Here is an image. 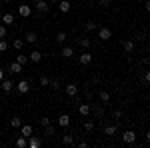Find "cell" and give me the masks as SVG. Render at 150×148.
<instances>
[{
	"label": "cell",
	"instance_id": "obj_1",
	"mask_svg": "<svg viewBox=\"0 0 150 148\" xmlns=\"http://www.w3.org/2000/svg\"><path fill=\"white\" fill-rule=\"evenodd\" d=\"M122 142H124V144H134V142H136V132H132V130L122 132Z\"/></svg>",
	"mask_w": 150,
	"mask_h": 148
},
{
	"label": "cell",
	"instance_id": "obj_2",
	"mask_svg": "<svg viewBox=\"0 0 150 148\" xmlns=\"http://www.w3.org/2000/svg\"><path fill=\"white\" fill-rule=\"evenodd\" d=\"M14 86H16V90L20 92V94H26V92L30 90V82H28V80H20V82L14 84Z\"/></svg>",
	"mask_w": 150,
	"mask_h": 148
},
{
	"label": "cell",
	"instance_id": "obj_3",
	"mask_svg": "<svg viewBox=\"0 0 150 148\" xmlns=\"http://www.w3.org/2000/svg\"><path fill=\"white\" fill-rule=\"evenodd\" d=\"M18 14H20L22 18H28V16L32 14V8H30L28 4H20V6H18Z\"/></svg>",
	"mask_w": 150,
	"mask_h": 148
},
{
	"label": "cell",
	"instance_id": "obj_4",
	"mask_svg": "<svg viewBox=\"0 0 150 148\" xmlns=\"http://www.w3.org/2000/svg\"><path fill=\"white\" fill-rule=\"evenodd\" d=\"M40 144H42V140L38 136H34V134L28 136V148H40Z\"/></svg>",
	"mask_w": 150,
	"mask_h": 148
},
{
	"label": "cell",
	"instance_id": "obj_5",
	"mask_svg": "<svg viewBox=\"0 0 150 148\" xmlns=\"http://www.w3.org/2000/svg\"><path fill=\"white\" fill-rule=\"evenodd\" d=\"M98 36H100V40H110V38H112V32H110V28L104 26V28L98 30Z\"/></svg>",
	"mask_w": 150,
	"mask_h": 148
},
{
	"label": "cell",
	"instance_id": "obj_6",
	"mask_svg": "<svg viewBox=\"0 0 150 148\" xmlns=\"http://www.w3.org/2000/svg\"><path fill=\"white\" fill-rule=\"evenodd\" d=\"M0 88H2V90L4 92H10L12 88H14V82H12V80H0Z\"/></svg>",
	"mask_w": 150,
	"mask_h": 148
},
{
	"label": "cell",
	"instance_id": "obj_7",
	"mask_svg": "<svg viewBox=\"0 0 150 148\" xmlns=\"http://www.w3.org/2000/svg\"><path fill=\"white\" fill-rule=\"evenodd\" d=\"M36 10L40 12V14H46V12L50 10V6H48V2H44V0H40V2H36Z\"/></svg>",
	"mask_w": 150,
	"mask_h": 148
},
{
	"label": "cell",
	"instance_id": "obj_8",
	"mask_svg": "<svg viewBox=\"0 0 150 148\" xmlns=\"http://www.w3.org/2000/svg\"><path fill=\"white\" fill-rule=\"evenodd\" d=\"M68 124H70V116H68V114H60V116H58V126L66 128Z\"/></svg>",
	"mask_w": 150,
	"mask_h": 148
},
{
	"label": "cell",
	"instance_id": "obj_9",
	"mask_svg": "<svg viewBox=\"0 0 150 148\" xmlns=\"http://www.w3.org/2000/svg\"><path fill=\"white\" fill-rule=\"evenodd\" d=\"M58 8H60V12H70L72 4H70L68 0H58Z\"/></svg>",
	"mask_w": 150,
	"mask_h": 148
},
{
	"label": "cell",
	"instance_id": "obj_10",
	"mask_svg": "<svg viewBox=\"0 0 150 148\" xmlns=\"http://www.w3.org/2000/svg\"><path fill=\"white\" fill-rule=\"evenodd\" d=\"M78 60H80V64L86 66V64H90V62H92V54H90V52H84V54H80Z\"/></svg>",
	"mask_w": 150,
	"mask_h": 148
},
{
	"label": "cell",
	"instance_id": "obj_11",
	"mask_svg": "<svg viewBox=\"0 0 150 148\" xmlns=\"http://www.w3.org/2000/svg\"><path fill=\"white\" fill-rule=\"evenodd\" d=\"M90 110H92V108H90V104H88V102H84V104H80V106H78V112H80L82 116H88V114H90Z\"/></svg>",
	"mask_w": 150,
	"mask_h": 148
},
{
	"label": "cell",
	"instance_id": "obj_12",
	"mask_svg": "<svg viewBox=\"0 0 150 148\" xmlns=\"http://www.w3.org/2000/svg\"><path fill=\"white\" fill-rule=\"evenodd\" d=\"M12 22H14V14H10V12L8 14H2V24L4 26H10Z\"/></svg>",
	"mask_w": 150,
	"mask_h": 148
},
{
	"label": "cell",
	"instance_id": "obj_13",
	"mask_svg": "<svg viewBox=\"0 0 150 148\" xmlns=\"http://www.w3.org/2000/svg\"><path fill=\"white\" fill-rule=\"evenodd\" d=\"M60 54H62L64 58H72V56H74V48H72V46H64Z\"/></svg>",
	"mask_w": 150,
	"mask_h": 148
},
{
	"label": "cell",
	"instance_id": "obj_14",
	"mask_svg": "<svg viewBox=\"0 0 150 148\" xmlns=\"http://www.w3.org/2000/svg\"><path fill=\"white\" fill-rule=\"evenodd\" d=\"M20 134L28 138L30 134H32V126H30V124H22V126H20Z\"/></svg>",
	"mask_w": 150,
	"mask_h": 148
},
{
	"label": "cell",
	"instance_id": "obj_15",
	"mask_svg": "<svg viewBox=\"0 0 150 148\" xmlns=\"http://www.w3.org/2000/svg\"><path fill=\"white\" fill-rule=\"evenodd\" d=\"M64 90H66V94H68V96H76L78 86H76V84H66V88H64Z\"/></svg>",
	"mask_w": 150,
	"mask_h": 148
},
{
	"label": "cell",
	"instance_id": "obj_16",
	"mask_svg": "<svg viewBox=\"0 0 150 148\" xmlns=\"http://www.w3.org/2000/svg\"><path fill=\"white\" fill-rule=\"evenodd\" d=\"M28 58H30L32 62H40V60H42V52H38V50H32Z\"/></svg>",
	"mask_w": 150,
	"mask_h": 148
},
{
	"label": "cell",
	"instance_id": "obj_17",
	"mask_svg": "<svg viewBox=\"0 0 150 148\" xmlns=\"http://www.w3.org/2000/svg\"><path fill=\"white\" fill-rule=\"evenodd\" d=\"M10 72H12V74H20V72H22V64L12 62V64H10Z\"/></svg>",
	"mask_w": 150,
	"mask_h": 148
},
{
	"label": "cell",
	"instance_id": "obj_18",
	"mask_svg": "<svg viewBox=\"0 0 150 148\" xmlns=\"http://www.w3.org/2000/svg\"><path fill=\"white\" fill-rule=\"evenodd\" d=\"M116 132H118L116 126H104V134H106V136H114Z\"/></svg>",
	"mask_w": 150,
	"mask_h": 148
},
{
	"label": "cell",
	"instance_id": "obj_19",
	"mask_svg": "<svg viewBox=\"0 0 150 148\" xmlns=\"http://www.w3.org/2000/svg\"><path fill=\"white\" fill-rule=\"evenodd\" d=\"M16 146H18V148H26V146H28V138L20 134V138L16 140Z\"/></svg>",
	"mask_w": 150,
	"mask_h": 148
},
{
	"label": "cell",
	"instance_id": "obj_20",
	"mask_svg": "<svg viewBox=\"0 0 150 148\" xmlns=\"http://www.w3.org/2000/svg\"><path fill=\"white\" fill-rule=\"evenodd\" d=\"M122 48H124L126 52H132V50H134V42H132V40H124V42H122Z\"/></svg>",
	"mask_w": 150,
	"mask_h": 148
},
{
	"label": "cell",
	"instance_id": "obj_21",
	"mask_svg": "<svg viewBox=\"0 0 150 148\" xmlns=\"http://www.w3.org/2000/svg\"><path fill=\"white\" fill-rule=\"evenodd\" d=\"M36 40H38V36H36L34 32H28V34H26V42H28V44H36Z\"/></svg>",
	"mask_w": 150,
	"mask_h": 148
},
{
	"label": "cell",
	"instance_id": "obj_22",
	"mask_svg": "<svg viewBox=\"0 0 150 148\" xmlns=\"http://www.w3.org/2000/svg\"><path fill=\"white\" fill-rule=\"evenodd\" d=\"M10 126L12 128H20V126H22V120H20L18 116H14V118H10Z\"/></svg>",
	"mask_w": 150,
	"mask_h": 148
},
{
	"label": "cell",
	"instance_id": "obj_23",
	"mask_svg": "<svg viewBox=\"0 0 150 148\" xmlns=\"http://www.w3.org/2000/svg\"><path fill=\"white\" fill-rule=\"evenodd\" d=\"M100 100H102L104 104H108L110 102V94H108L106 90H100Z\"/></svg>",
	"mask_w": 150,
	"mask_h": 148
},
{
	"label": "cell",
	"instance_id": "obj_24",
	"mask_svg": "<svg viewBox=\"0 0 150 148\" xmlns=\"http://www.w3.org/2000/svg\"><path fill=\"white\" fill-rule=\"evenodd\" d=\"M62 142H64V144H74V136H72V134H64V136H62Z\"/></svg>",
	"mask_w": 150,
	"mask_h": 148
},
{
	"label": "cell",
	"instance_id": "obj_25",
	"mask_svg": "<svg viewBox=\"0 0 150 148\" xmlns=\"http://www.w3.org/2000/svg\"><path fill=\"white\" fill-rule=\"evenodd\" d=\"M16 62H18V64H26V62H28V56H26V54H18V56H16Z\"/></svg>",
	"mask_w": 150,
	"mask_h": 148
},
{
	"label": "cell",
	"instance_id": "obj_26",
	"mask_svg": "<svg viewBox=\"0 0 150 148\" xmlns=\"http://www.w3.org/2000/svg\"><path fill=\"white\" fill-rule=\"evenodd\" d=\"M64 40H66V32H58L56 34V42L58 44H64Z\"/></svg>",
	"mask_w": 150,
	"mask_h": 148
},
{
	"label": "cell",
	"instance_id": "obj_27",
	"mask_svg": "<svg viewBox=\"0 0 150 148\" xmlns=\"http://www.w3.org/2000/svg\"><path fill=\"white\" fill-rule=\"evenodd\" d=\"M12 46H14L16 50H20V48H22V46H24V40H22V38H16V40L12 42Z\"/></svg>",
	"mask_w": 150,
	"mask_h": 148
},
{
	"label": "cell",
	"instance_id": "obj_28",
	"mask_svg": "<svg viewBox=\"0 0 150 148\" xmlns=\"http://www.w3.org/2000/svg\"><path fill=\"white\" fill-rule=\"evenodd\" d=\"M44 134H46V136H52V134H54V126L46 124V126H44Z\"/></svg>",
	"mask_w": 150,
	"mask_h": 148
},
{
	"label": "cell",
	"instance_id": "obj_29",
	"mask_svg": "<svg viewBox=\"0 0 150 148\" xmlns=\"http://www.w3.org/2000/svg\"><path fill=\"white\" fill-rule=\"evenodd\" d=\"M78 44L84 46V48H90V38H80V40H78Z\"/></svg>",
	"mask_w": 150,
	"mask_h": 148
},
{
	"label": "cell",
	"instance_id": "obj_30",
	"mask_svg": "<svg viewBox=\"0 0 150 148\" xmlns=\"http://www.w3.org/2000/svg\"><path fill=\"white\" fill-rule=\"evenodd\" d=\"M6 50H8V42L4 38H0V52H6Z\"/></svg>",
	"mask_w": 150,
	"mask_h": 148
},
{
	"label": "cell",
	"instance_id": "obj_31",
	"mask_svg": "<svg viewBox=\"0 0 150 148\" xmlns=\"http://www.w3.org/2000/svg\"><path fill=\"white\" fill-rule=\"evenodd\" d=\"M84 28H86L88 32H92V30H96V28H98V26H96V22H86V26H84Z\"/></svg>",
	"mask_w": 150,
	"mask_h": 148
},
{
	"label": "cell",
	"instance_id": "obj_32",
	"mask_svg": "<svg viewBox=\"0 0 150 148\" xmlns=\"http://www.w3.org/2000/svg\"><path fill=\"white\" fill-rule=\"evenodd\" d=\"M48 86H50V88H54V90H58V88H60V82H58V80H50V82H48Z\"/></svg>",
	"mask_w": 150,
	"mask_h": 148
},
{
	"label": "cell",
	"instance_id": "obj_33",
	"mask_svg": "<svg viewBox=\"0 0 150 148\" xmlns=\"http://www.w3.org/2000/svg\"><path fill=\"white\" fill-rule=\"evenodd\" d=\"M84 128H86L88 132H92L94 130V122H84Z\"/></svg>",
	"mask_w": 150,
	"mask_h": 148
},
{
	"label": "cell",
	"instance_id": "obj_34",
	"mask_svg": "<svg viewBox=\"0 0 150 148\" xmlns=\"http://www.w3.org/2000/svg\"><path fill=\"white\" fill-rule=\"evenodd\" d=\"M48 82H50V78L48 76H42L40 78V86H48Z\"/></svg>",
	"mask_w": 150,
	"mask_h": 148
},
{
	"label": "cell",
	"instance_id": "obj_35",
	"mask_svg": "<svg viewBox=\"0 0 150 148\" xmlns=\"http://www.w3.org/2000/svg\"><path fill=\"white\" fill-rule=\"evenodd\" d=\"M0 38H6V26L0 24Z\"/></svg>",
	"mask_w": 150,
	"mask_h": 148
},
{
	"label": "cell",
	"instance_id": "obj_36",
	"mask_svg": "<svg viewBox=\"0 0 150 148\" xmlns=\"http://www.w3.org/2000/svg\"><path fill=\"white\" fill-rule=\"evenodd\" d=\"M40 122H42V126H46V124H50V118L44 116V118H40Z\"/></svg>",
	"mask_w": 150,
	"mask_h": 148
},
{
	"label": "cell",
	"instance_id": "obj_37",
	"mask_svg": "<svg viewBox=\"0 0 150 148\" xmlns=\"http://www.w3.org/2000/svg\"><path fill=\"white\" fill-rule=\"evenodd\" d=\"M144 82H146V84L150 82V74H148V72H144Z\"/></svg>",
	"mask_w": 150,
	"mask_h": 148
},
{
	"label": "cell",
	"instance_id": "obj_38",
	"mask_svg": "<svg viewBox=\"0 0 150 148\" xmlns=\"http://www.w3.org/2000/svg\"><path fill=\"white\" fill-rule=\"evenodd\" d=\"M98 2H100V4H102V6H106V4H108V2H110V0H98Z\"/></svg>",
	"mask_w": 150,
	"mask_h": 148
},
{
	"label": "cell",
	"instance_id": "obj_39",
	"mask_svg": "<svg viewBox=\"0 0 150 148\" xmlns=\"http://www.w3.org/2000/svg\"><path fill=\"white\" fill-rule=\"evenodd\" d=\"M2 78H4V72H2V70H0V80H2Z\"/></svg>",
	"mask_w": 150,
	"mask_h": 148
},
{
	"label": "cell",
	"instance_id": "obj_40",
	"mask_svg": "<svg viewBox=\"0 0 150 148\" xmlns=\"http://www.w3.org/2000/svg\"><path fill=\"white\" fill-rule=\"evenodd\" d=\"M50 2H52V4H56V2H58V0H50Z\"/></svg>",
	"mask_w": 150,
	"mask_h": 148
},
{
	"label": "cell",
	"instance_id": "obj_41",
	"mask_svg": "<svg viewBox=\"0 0 150 148\" xmlns=\"http://www.w3.org/2000/svg\"><path fill=\"white\" fill-rule=\"evenodd\" d=\"M0 20H2V12H0Z\"/></svg>",
	"mask_w": 150,
	"mask_h": 148
},
{
	"label": "cell",
	"instance_id": "obj_42",
	"mask_svg": "<svg viewBox=\"0 0 150 148\" xmlns=\"http://www.w3.org/2000/svg\"><path fill=\"white\" fill-rule=\"evenodd\" d=\"M4 2H12V0H4Z\"/></svg>",
	"mask_w": 150,
	"mask_h": 148
},
{
	"label": "cell",
	"instance_id": "obj_43",
	"mask_svg": "<svg viewBox=\"0 0 150 148\" xmlns=\"http://www.w3.org/2000/svg\"><path fill=\"white\" fill-rule=\"evenodd\" d=\"M34 2H40V0H34Z\"/></svg>",
	"mask_w": 150,
	"mask_h": 148
}]
</instances>
